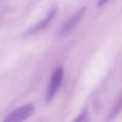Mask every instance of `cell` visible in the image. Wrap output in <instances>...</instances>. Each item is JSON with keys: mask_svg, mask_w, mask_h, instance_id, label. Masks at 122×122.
I'll return each mask as SVG.
<instances>
[{"mask_svg": "<svg viewBox=\"0 0 122 122\" xmlns=\"http://www.w3.org/2000/svg\"><path fill=\"white\" fill-rule=\"evenodd\" d=\"M34 110L35 106L33 104L21 105L9 112L4 117L3 122H24L34 113Z\"/></svg>", "mask_w": 122, "mask_h": 122, "instance_id": "cell-1", "label": "cell"}, {"mask_svg": "<svg viewBox=\"0 0 122 122\" xmlns=\"http://www.w3.org/2000/svg\"><path fill=\"white\" fill-rule=\"evenodd\" d=\"M64 75H65V71H64V69L61 68V67L56 69L53 72L52 76H51L50 79V82H49V88H48L47 93H46V96H45L46 103L50 102L54 98L56 94L58 93L61 85L63 84Z\"/></svg>", "mask_w": 122, "mask_h": 122, "instance_id": "cell-2", "label": "cell"}, {"mask_svg": "<svg viewBox=\"0 0 122 122\" xmlns=\"http://www.w3.org/2000/svg\"><path fill=\"white\" fill-rule=\"evenodd\" d=\"M85 11H86V9L85 7L81 8L75 14H73L70 19H67L58 32L59 37H65L67 34H70L76 27V25L80 23V21L81 20L83 16L85 15Z\"/></svg>", "mask_w": 122, "mask_h": 122, "instance_id": "cell-3", "label": "cell"}, {"mask_svg": "<svg viewBox=\"0 0 122 122\" xmlns=\"http://www.w3.org/2000/svg\"><path fill=\"white\" fill-rule=\"evenodd\" d=\"M56 14H57V8H56L55 6H54V7H52L49 9L47 15H46L42 20H40L39 23H37V24H34V25L31 26V27L26 31V34H36L37 32H39V31L44 29L49 25V23L55 18Z\"/></svg>", "mask_w": 122, "mask_h": 122, "instance_id": "cell-4", "label": "cell"}, {"mask_svg": "<svg viewBox=\"0 0 122 122\" xmlns=\"http://www.w3.org/2000/svg\"><path fill=\"white\" fill-rule=\"evenodd\" d=\"M122 110V93L120 96L118 97V99L116 100L115 103L114 104V105L112 106L111 110H110V113H109L108 116L106 118V122H110L119 115L120 111Z\"/></svg>", "mask_w": 122, "mask_h": 122, "instance_id": "cell-5", "label": "cell"}, {"mask_svg": "<svg viewBox=\"0 0 122 122\" xmlns=\"http://www.w3.org/2000/svg\"><path fill=\"white\" fill-rule=\"evenodd\" d=\"M90 120V115H89V110L87 109H84L76 118L74 120L73 122H89Z\"/></svg>", "mask_w": 122, "mask_h": 122, "instance_id": "cell-6", "label": "cell"}, {"mask_svg": "<svg viewBox=\"0 0 122 122\" xmlns=\"http://www.w3.org/2000/svg\"><path fill=\"white\" fill-rule=\"evenodd\" d=\"M110 0H98V3H97V7L100 8V7H103L105 4L109 2Z\"/></svg>", "mask_w": 122, "mask_h": 122, "instance_id": "cell-7", "label": "cell"}]
</instances>
